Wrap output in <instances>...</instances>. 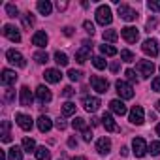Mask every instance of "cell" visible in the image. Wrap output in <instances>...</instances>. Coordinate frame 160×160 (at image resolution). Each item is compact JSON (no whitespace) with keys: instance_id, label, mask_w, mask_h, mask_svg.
<instances>
[{"instance_id":"cell-1","label":"cell","mask_w":160,"mask_h":160,"mask_svg":"<svg viewBox=\"0 0 160 160\" xmlns=\"http://www.w3.org/2000/svg\"><path fill=\"white\" fill-rule=\"evenodd\" d=\"M111 21H113L111 8H109V6H106V4L98 6V10H96V23H98V25H102V27H106V25H111Z\"/></svg>"},{"instance_id":"cell-2","label":"cell","mask_w":160,"mask_h":160,"mask_svg":"<svg viewBox=\"0 0 160 160\" xmlns=\"http://www.w3.org/2000/svg\"><path fill=\"white\" fill-rule=\"evenodd\" d=\"M115 89H117V92H119V96H121L122 100L134 98V89H132V85L126 83V81H122V79H119V81L115 83Z\"/></svg>"},{"instance_id":"cell-3","label":"cell","mask_w":160,"mask_h":160,"mask_svg":"<svg viewBox=\"0 0 160 160\" xmlns=\"http://www.w3.org/2000/svg\"><path fill=\"white\" fill-rule=\"evenodd\" d=\"M132 149H134V156H136V158H143V156L149 152L147 141H145L143 138H134V139H132Z\"/></svg>"},{"instance_id":"cell-4","label":"cell","mask_w":160,"mask_h":160,"mask_svg":"<svg viewBox=\"0 0 160 160\" xmlns=\"http://www.w3.org/2000/svg\"><path fill=\"white\" fill-rule=\"evenodd\" d=\"M136 70L141 77H151L154 73V64H152V60H139L136 64Z\"/></svg>"},{"instance_id":"cell-5","label":"cell","mask_w":160,"mask_h":160,"mask_svg":"<svg viewBox=\"0 0 160 160\" xmlns=\"http://www.w3.org/2000/svg\"><path fill=\"white\" fill-rule=\"evenodd\" d=\"M91 85H92V89H94L96 92H100V94L108 92V89H109L108 79H104V77H100V75H91Z\"/></svg>"},{"instance_id":"cell-6","label":"cell","mask_w":160,"mask_h":160,"mask_svg":"<svg viewBox=\"0 0 160 160\" xmlns=\"http://www.w3.org/2000/svg\"><path fill=\"white\" fill-rule=\"evenodd\" d=\"M6 58H8V62L15 64V66H19V68H25V66H27L25 57H23L19 51H15V49H8V51H6Z\"/></svg>"},{"instance_id":"cell-7","label":"cell","mask_w":160,"mask_h":160,"mask_svg":"<svg viewBox=\"0 0 160 160\" xmlns=\"http://www.w3.org/2000/svg\"><path fill=\"white\" fill-rule=\"evenodd\" d=\"M17 77H19V75H17L13 70L4 68V70H2V75H0V83H2L4 87H12V85H15Z\"/></svg>"},{"instance_id":"cell-8","label":"cell","mask_w":160,"mask_h":160,"mask_svg":"<svg viewBox=\"0 0 160 160\" xmlns=\"http://www.w3.org/2000/svg\"><path fill=\"white\" fill-rule=\"evenodd\" d=\"M130 122L136 124V126H139V124L145 122V113H143V108L141 106H134L130 109Z\"/></svg>"},{"instance_id":"cell-9","label":"cell","mask_w":160,"mask_h":160,"mask_svg":"<svg viewBox=\"0 0 160 160\" xmlns=\"http://www.w3.org/2000/svg\"><path fill=\"white\" fill-rule=\"evenodd\" d=\"M119 17L124 19V21H136V19H138V12L132 10V8L126 6V4H119Z\"/></svg>"},{"instance_id":"cell-10","label":"cell","mask_w":160,"mask_h":160,"mask_svg":"<svg viewBox=\"0 0 160 160\" xmlns=\"http://www.w3.org/2000/svg\"><path fill=\"white\" fill-rule=\"evenodd\" d=\"M100 106H102V102H100V98H96V96H85V98H83V108H85V111H89V113L98 111Z\"/></svg>"},{"instance_id":"cell-11","label":"cell","mask_w":160,"mask_h":160,"mask_svg":"<svg viewBox=\"0 0 160 160\" xmlns=\"http://www.w3.org/2000/svg\"><path fill=\"white\" fill-rule=\"evenodd\" d=\"M121 36H122L128 43H136L138 38H139V32H138L136 27H124V28L121 30Z\"/></svg>"},{"instance_id":"cell-12","label":"cell","mask_w":160,"mask_h":160,"mask_svg":"<svg viewBox=\"0 0 160 160\" xmlns=\"http://www.w3.org/2000/svg\"><path fill=\"white\" fill-rule=\"evenodd\" d=\"M141 49H143V53H145V55H149L151 58L158 55V43H156V40H152V38L145 40V42H143V45H141Z\"/></svg>"},{"instance_id":"cell-13","label":"cell","mask_w":160,"mask_h":160,"mask_svg":"<svg viewBox=\"0 0 160 160\" xmlns=\"http://www.w3.org/2000/svg\"><path fill=\"white\" fill-rule=\"evenodd\" d=\"M36 98H38V102H40V104H49V102H51V98H53V94H51V91H49L47 87L40 85V87L36 89Z\"/></svg>"},{"instance_id":"cell-14","label":"cell","mask_w":160,"mask_h":160,"mask_svg":"<svg viewBox=\"0 0 160 160\" xmlns=\"http://www.w3.org/2000/svg\"><path fill=\"white\" fill-rule=\"evenodd\" d=\"M15 121H17V124L23 128V130H32V126H34V121L30 119V115H25V113H17L15 115Z\"/></svg>"},{"instance_id":"cell-15","label":"cell","mask_w":160,"mask_h":160,"mask_svg":"<svg viewBox=\"0 0 160 160\" xmlns=\"http://www.w3.org/2000/svg\"><path fill=\"white\" fill-rule=\"evenodd\" d=\"M2 34L8 38V40H12V42H21V34H19V30L13 27V25H4V30H2Z\"/></svg>"},{"instance_id":"cell-16","label":"cell","mask_w":160,"mask_h":160,"mask_svg":"<svg viewBox=\"0 0 160 160\" xmlns=\"http://www.w3.org/2000/svg\"><path fill=\"white\" fill-rule=\"evenodd\" d=\"M19 92H21V98H19V100H21V106H25V108H30V106H32V100H34V98H32V92H30V89L25 85V87H21V91H19Z\"/></svg>"},{"instance_id":"cell-17","label":"cell","mask_w":160,"mask_h":160,"mask_svg":"<svg viewBox=\"0 0 160 160\" xmlns=\"http://www.w3.org/2000/svg\"><path fill=\"white\" fill-rule=\"evenodd\" d=\"M96 151H98V154H108L111 151V139L109 138H100L96 141Z\"/></svg>"},{"instance_id":"cell-18","label":"cell","mask_w":160,"mask_h":160,"mask_svg":"<svg viewBox=\"0 0 160 160\" xmlns=\"http://www.w3.org/2000/svg\"><path fill=\"white\" fill-rule=\"evenodd\" d=\"M43 77H45V81H49V83H58L60 79H62V73H60V70L49 68V70H45Z\"/></svg>"},{"instance_id":"cell-19","label":"cell","mask_w":160,"mask_h":160,"mask_svg":"<svg viewBox=\"0 0 160 160\" xmlns=\"http://www.w3.org/2000/svg\"><path fill=\"white\" fill-rule=\"evenodd\" d=\"M102 124L106 126L108 132H119V126H117V122L113 121V117H111L109 113H104V115H102Z\"/></svg>"},{"instance_id":"cell-20","label":"cell","mask_w":160,"mask_h":160,"mask_svg":"<svg viewBox=\"0 0 160 160\" xmlns=\"http://www.w3.org/2000/svg\"><path fill=\"white\" fill-rule=\"evenodd\" d=\"M47 34L43 32V30H38L34 36H32V45H36V47H45L47 45Z\"/></svg>"},{"instance_id":"cell-21","label":"cell","mask_w":160,"mask_h":160,"mask_svg":"<svg viewBox=\"0 0 160 160\" xmlns=\"http://www.w3.org/2000/svg\"><path fill=\"white\" fill-rule=\"evenodd\" d=\"M109 108H111V111L115 113V115H126V106L121 102V100H111L109 102Z\"/></svg>"},{"instance_id":"cell-22","label":"cell","mask_w":160,"mask_h":160,"mask_svg":"<svg viewBox=\"0 0 160 160\" xmlns=\"http://www.w3.org/2000/svg\"><path fill=\"white\" fill-rule=\"evenodd\" d=\"M36 122H38V130H40V132H49L51 126H53V121H51L47 115H42Z\"/></svg>"},{"instance_id":"cell-23","label":"cell","mask_w":160,"mask_h":160,"mask_svg":"<svg viewBox=\"0 0 160 160\" xmlns=\"http://www.w3.org/2000/svg\"><path fill=\"white\" fill-rule=\"evenodd\" d=\"M89 57H91V49H87V47H81V49L75 51V60L79 64H85L89 60Z\"/></svg>"},{"instance_id":"cell-24","label":"cell","mask_w":160,"mask_h":160,"mask_svg":"<svg viewBox=\"0 0 160 160\" xmlns=\"http://www.w3.org/2000/svg\"><path fill=\"white\" fill-rule=\"evenodd\" d=\"M10 128H12V122L10 121H2V141L4 143H10L12 141V132H10Z\"/></svg>"},{"instance_id":"cell-25","label":"cell","mask_w":160,"mask_h":160,"mask_svg":"<svg viewBox=\"0 0 160 160\" xmlns=\"http://www.w3.org/2000/svg\"><path fill=\"white\" fill-rule=\"evenodd\" d=\"M36 8H38V12H40L42 15H49L51 10H53V6H51L49 0H40V2L36 4Z\"/></svg>"},{"instance_id":"cell-26","label":"cell","mask_w":160,"mask_h":160,"mask_svg":"<svg viewBox=\"0 0 160 160\" xmlns=\"http://www.w3.org/2000/svg\"><path fill=\"white\" fill-rule=\"evenodd\" d=\"M8 158L10 160H23V147H12V149H8Z\"/></svg>"},{"instance_id":"cell-27","label":"cell","mask_w":160,"mask_h":160,"mask_svg":"<svg viewBox=\"0 0 160 160\" xmlns=\"http://www.w3.org/2000/svg\"><path fill=\"white\" fill-rule=\"evenodd\" d=\"M36 143H34V139L32 138H25L23 139V151L25 152H36Z\"/></svg>"},{"instance_id":"cell-28","label":"cell","mask_w":160,"mask_h":160,"mask_svg":"<svg viewBox=\"0 0 160 160\" xmlns=\"http://www.w3.org/2000/svg\"><path fill=\"white\" fill-rule=\"evenodd\" d=\"M72 126H73V130H87L89 126H87V121L83 119V117H75L73 121H72Z\"/></svg>"},{"instance_id":"cell-29","label":"cell","mask_w":160,"mask_h":160,"mask_svg":"<svg viewBox=\"0 0 160 160\" xmlns=\"http://www.w3.org/2000/svg\"><path fill=\"white\" fill-rule=\"evenodd\" d=\"M117 40H119V32L115 28L104 30V42H117Z\"/></svg>"},{"instance_id":"cell-30","label":"cell","mask_w":160,"mask_h":160,"mask_svg":"<svg viewBox=\"0 0 160 160\" xmlns=\"http://www.w3.org/2000/svg\"><path fill=\"white\" fill-rule=\"evenodd\" d=\"M34 154H36V160H49V156H51L47 147H38Z\"/></svg>"},{"instance_id":"cell-31","label":"cell","mask_w":160,"mask_h":160,"mask_svg":"<svg viewBox=\"0 0 160 160\" xmlns=\"http://www.w3.org/2000/svg\"><path fill=\"white\" fill-rule=\"evenodd\" d=\"M100 53H102V55H106V57H115L119 51H117L113 45H106V43H104V45H100Z\"/></svg>"},{"instance_id":"cell-32","label":"cell","mask_w":160,"mask_h":160,"mask_svg":"<svg viewBox=\"0 0 160 160\" xmlns=\"http://www.w3.org/2000/svg\"><path fill=\"white\" fill-rule=\"evenodd\" d=\"M62 113H64L66 117L73 115V113H75V104H73V102H64V104H62Z\"/></svg>"},{"instance_id":"cell-33","label":"cell","mask_w":160,"mask_h":160,"mask_svg":"<svg viewBox=\"0 0 160 160\" xmlns=\"http://www.w3.org/2000/svg\"><path fill=\"white\" fill-rule=\"evenodd\" d=\"M32 58H34V60H36V62H40V64H45V62H47V60H49V55H47V53H45V51H36V53H34V57H32Z\"/></svg>"},{"instance_id":"cell-34","label":"cell","mask_w":160,"mask_h":160,"mask_svg":"<svg viewBox=\"0 0 160 160\" xmlns=\"http://www.w3.org/2000/svg\"><path fill=\"white\" fill-rule=\"evenodd\" d=\"M23 17V27L25 28H30V27H34V15L28 12V13H25V15H21Z\"/></svg>"},{"instance_id":"cell-35","label":"cell","mask_w":160,"mask_h":160,"mask_svg":"<svg viewBox=\"0 0 160 160\" xmlns=\"http://www.w3.org/2000/svg\"><path fill=\"white\" fill-rule=\"evenodd\" d=\"M55 62H57L58 66H66V64H68V57H66V53L57 51V53H55Z\"/></svg>"},{"instance_id":"cell-36","label":"cell","mask_w":160,"mask_h":160,"mask_svg":"<svg viewBox=\"0 0 160 160\" xmlns=\"http://www.w3.org/2000/svg\"><path fill=\"white\" fill-rule=\"evenodd\" d=\"M134 58H136V57H134L132 51H128V49H122V51H121V60H122V62H134Z\"/></svg>"},{"instance_id":"cell-37","label":"cell","mask_w":160,"mask_h":160,"mask_svg":"<svg viewBox=\"0 0 160 160\" xmlns=\"http://www.w3.org/2000/svg\"><path fill=\"white\" fill-rule=\"evenodd\" d=\"M92 64H94L96 70H104L108 66V62L104 60V57H92Z\"/></svg>"},{"instance_id":"cell-38","label":"cell","mask_w":160,"mask_h":160,"mask_svg":"<svg viewBox=\"0 0 160 160\" xmlns=\"http://www.w3.org/2000/svg\"><path fill=\"white\" fill-rule=\"evenodd\" d=\"M4 102H8V104L15 102V91L13 89H6L4 91Z\"/></svg>"},{"instance_id":"cell-39","label":"cell","mask_w":160,"mask_h":160,"mask_svg":"<svg viewBox=\"0 0 160 160\" xmlns=\"http://www.w3.org/2000/svg\"><path fill=\"white\" fill-rule=\"evenodd\" d=\"M149 152L154 154V156H158V154H160V141H151V145H149Z\"/></svg>"},{"instance_id":"cell-40","label":"cell","mask_w":160,"mask_h":160,"mask_svg":"<svg viewBox=\"0 0 160 160\" xmlns=\"http://www.w3.org/2000/svg\"><path fill=\"white\" fill-rule=\"evenodd\" d=\"M6 13H8L10 17H17L19 10H17V6H15V4H6Z\"/></svg>"},{"instance_id":"cell-41","label":"cell","mask_w":160,"mask_h":160,"mask_svg":"<svg viewBox=\"0 0 160 160\" xmlns=\"http://www.w3.org/2000/svg\"><path fill=\"white\" fill-rule=\"evenodd\" d=\"M81 72H79V70H68V77L72 79V81H79V79H81Z\"/></svg>"},{"instance_id":"cell-42","label":"cell","mask_w":160,"mask_h":160,"mask_svg":"<svg viewBox=\"0 0 160 160\" xmlns=\"http://www.w3.org/2000/svg\"><path fill=\"white\" fill-rule=\"evenodd\" d=\"M124 75L128 77V81H132V83H138V77H136V70H132V68H128V70L124 72Z\"/></svg>"},{"instance_id":"cell-43","label":"cell","mask_w":160,"mask_h":160,"mask_svg":"<svg viewBox=\"0 0 160 160\" xmlns=\"http://www.w3.org/2000/svg\"><path fill=\"white\" fill-rule=\"evenodd\" d=\"M149 10H152V12H160V0H149Z\"/></svg>"},{"instance_id":"cell-44","label":"cell","mask_w":160,"mask_h":160,"mask_svg":"<svg viewBox=\"0 0 160 160\" xmlns=\"http://www.w3.org/2000/svg\"><path fill=\"white\" fill-rule=\"evenodd\" d=\"M83 28L87 30V34H91V36L94 34V25H92L91 21H85V23H83Z\"/></svg>"},{"instance_id":"cell-45","label":"cell","mask_w":160,"mask_h":160,"mask_svg":"<svg viewBox=\"0 0 160 160\" xmlns=\"http://www.w3.org/2000/svg\"><path fill=\"white\" fill-rule=\"evenodd\" d=\"M151 85H152V91H154V92H160V77L152 79V83H151Z\"/></svg>"},{"instance_id":"cell-46","label":"cell","mask_w":160,"mask_h":160,"mask_svg":"<svg viewBox=\"0 0 160 160\" xmlns=\"http://www.w3.org/2000/svg\"><path fill=\"white\" fill-rule=\"evenodd\" d=\"M75 94V91L72 89V87H66L64 91H62V96H66V98H70V96H73Z\"/></svg>"},{"instance_id":"cell-47","label":"cell","mask_w":160,"mask_h":160,"mask_svg":"<svg viewBox=\"0 0 160 160\" xmlns=\"http://www.w3.org/2000/svg\"><path fill=\"white\" fill-rule=\"evenodd\" d=\"M83 139H85V141H91V139H92V130H91V128L83 130Z\"/></svg>"},{"instance_id":"cell-48","label":"cell","mask_w":160,"mask_h":160,"mask_svg":"<svg viewBox=\"0 0 160 160\" xmlns=\"http://www.w3.org/2000/svg\"><path fill=\"white\" fill-rule=\"evenodd\" d=\"M55 126H57L58 130H64V128H66V122H64V119H57V121H55Z\"/></svg>"},{"instance_id":"cell-49","label":"cell","mask_w":160,"mask_h":160,"mask_svg":"<svg viewBox=\"0 0 160 160\" xmlns=\"http://www.w3.org/2000/svg\"><path fill=\"white\" fill-rule=\"evenodd\" d=\"M68 147H72V149H73V147H77V139H75L73 136H72V138H68Z\"/></svg>"},{"instance_id":"cell-50","label":"cell","mask_w":160,"mask_h":160,"mask_svg":"<svg viewBox=\"0 0 160 160\" xmlns=\"http://www.w3.org/2000/svg\"><path fill=\"white\" fill-rule=\"evenodd\" d=\"M154 27H156V19H149V21H147V28L151 30V28H154Z\"/></svg>"},{"instance_id":"cell-51","label":"cell","mask_w":160,"mask_h":160,"mask_svg":"<svg viewBox=\"0 0 160 160\" xmlns=\"http://www.w3.org/2000/svg\"><path fill=\"white\" fill-rule=\"evenodd\" d=\"M62 32H64L66 36H72V34H73V28H72V27H64V28H62Z\"/></svg>"},{"instance_id":"cell-52","label":"cell","mask_w":160,"mask_h":160,"mask_svg":"<svg viewBox=\"0 0 160 160\" xmlns=\"http://www.w3.org/2000/svg\"><path fill=\"white\" fill-rule=\"evenodd\" d=\"M57 8H58V10H66V8H68V2H60V0H58V2H57Z\"/></svg>"},{"instance_id":"cell-53","label":"cell","mask_w":160,"mask_h":160,"mask_svg":"<svg viewBox=\"0 0 160 160\" xmlns=\"http://www.w3.org/2000/svg\"><path fill=\"white\" fill-rule=\"evenodd\" d=\"M109 68H111V72H119V62H113Z\"/></svg>"},{"instance_id":"cell-54","label":"cell","mask_w":160,"mask_h":160,"mask_svg":"<svg viewBox=\"0 0 160 160\" xmlns=\"http://www.w3.org/2000/svg\"><path fill=\"white\" fill-rule=\"evenodd\" d=\"M121 154L122 156H128V147H121Z\"/></svg>"},{"instance_id":"cell-55","label":"cell","mask_w":160,"mask_h":160,"mask_svg":"<svg viewBox=\"0 0 160 160\" xmlns=\"http://www.w3.org/2000/svg\"><path fill=\"white\" fill-rule=\"evenodd\" d=\"M0 160H6V151H0Z\"/></svg>"},{"instance_id":"cell-56","label":"cell","mask_w":160,"mask_h":160,"mask_svg":"<svg viewBox=\"0 0 160 160\" xmlns=\"http://www.w3.org/2000/svg\"><path fill=\"white\" fill-rule=\"evenodd\" d=\"M72 160H87V158H85V156H73Z\"/></svg>"},{"instance_id":"cell-57","label":"cell","mask_w":160,"mask_h":160,"mask_svg":"<svg viewBox=\"0 0 160 160\" xmlns=\"http://www.w3.org/2000/svg\"><path fill=\"white\" fill-rule=\"evenodd\" d=\"M156 134L160 136V124H156Z\"/></svg>"},{"instance_id":"cell-58","label":"cell","mask_w":160,"mask_h":160,"mask_svg":"<svg viewBox=\"0 0 160 160\" xmlns=\"http://www.w3.org/2000/svg\"><path fill=\"white\" fill-rule=\"evenodd\" d=\"M156 109H158V111H160V100H158V102H156Z\"/></svg>"},{"instance_id":"cell-59","label":"cell","mask_w":160,"mask_h":160,"mask_svg":"<svg viewBox=\"0 0 160 160\" xmlns=\"http://www.w3.org/2000/svg\"><path fill=\"white\" fill-rule=\"evenodd\" d=\"M158 70H160V68H158Z\"/></svg>"}]
</instances>
